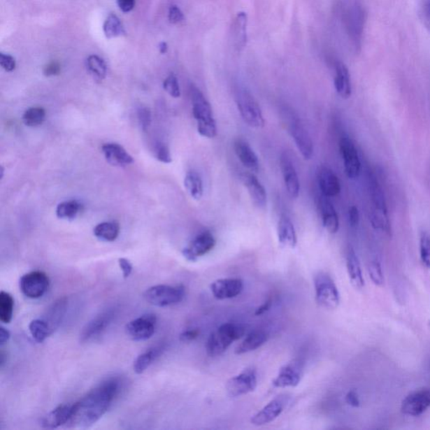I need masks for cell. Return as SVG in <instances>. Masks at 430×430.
I'll use <instances>...</instances> for the list:
<instances>
[{
  "label": "cell",
  "mask_w": 430,
  "mask_h": 430,
  "mask_svg": "<svg viewBox=\"0 0 430 430\" xmlns=\"http://www.w3.org/2000/svg\"><path fill=\"white\" fill-rule=\"evenodd\" d=\"M122 383L117 378L104 380L73 404V413L66 427L87 428L97 423L119 395Z\"/></svg>",
  "instance_id": "obj_1"
},
{
  "label": "cell",
  "mask_w": 430,
  "mask_h": 430,
  "mask_svg": "<svg viewBox=\"0 0 430 430\" xmlns=\"http://www.w3.org/2000/svg\"><path fill=\"white\" fill-rule=\"evenodd\" d=\"M370 196L371 225L377 231L391 236L392 227L389 216H388L385 194L374 175H371L370 178Z\"/></svg>",
  "instance_id": "obj_2"
},
{
  "label": "cell",
  "mask_w": 430,
  "mask_h": 430,
  "mask_svg": "<svg viewBox=\"0 0 430 430\" xmlns=\"http://www.w3.org/2000/svg\"><path fill=\"white\" fill-rule=\"evenodd\" d=\"M246 333V327L242 324L225 323L213 332L206 344L207 354L210 357L220 356L227 352L233 342L241 339Z\"/></svg>",
  "instance_id": "obj_3"
},
{
  "label": "cell",
  "mask_w": 430,
  "mask_h": 430,
  "mask_svg": "<svg viewBox=\"0 0 430 430\" xmlns=\"http://www.w3.org/2000/svg\"><path fill=\"white\" fill-rule=\"evenodd\" d=\"M192 103H193V115L197 121V129L200 136L206 138H214L217 135L216 122L213 115L210 103L204 97L202 92L197 87H191Z\"/></svg>",
  "instance_id": "obj_4"
},
{
  "label": "cell",
  "mask_w": 430,
  "mask_h": 430,
  "mask_svg": "<svg viewBox=\"0 0 430 430\" xmlns=\"http://www.w3.org/2000/svg\"><path fill=\"white\" fill-rule=\"evenodd\" d=\"M186 294L185 286L157 285L144 293L145 301L157 307H169L182 301Z\"/></svg>",
  "instance_id": "obj_5"
},
{
  "label": "cell",
  "mask_w": 430,
  "mask_h": 430,
  "mask_svg": "<svg viewBox=\"0 0 430 430\" xmlns=\"http://www.w3.org/2000/svg\"><path fill=\"white\" fill-rule=\"evenodd\" d=\"M315 299L319 306L327 310H336L340 306L341 297L331 275L319 273L314 279Z\"/></svg>",
  "instance_id": "obj_6"
},
{
  "label": "cell",
  "mask_w": 430,
  "mask_h": 430,
  "mask_svg": "<svg viewBox=\"0 0 430 430\" xmlns=\"http://www.w3.org/2000/svg\"><path fill=\"white\" fill-rule=\"evenodd\" d=\"M236 104L245 123L252 128H262L265 125L264 117L260 106L248 91L238 92Z\"/></svg>",
  "instance_id": "obj_7"
},
{
  "label": "cell",
  "mask_w": 430,
  "mask_h": 430,
  "mask_svg": "<svg viewBox=\"0 0 430 430\" xmlns=\"http://www.w3.org/2000/svg\"><path fill=\"white\" fill-rule=\"evenodd\" d=\"M344 22L350 40L354 47L360 48L366 22V12L360 3H354L346 9Z\"/></svg>",
  "instance_id": "obj_8"
},
{
  "label": "cell",
  "mask_w": 430,
  "mask_h": 430,
  "mask_svg": "<svg viewBox=\"0 0 430 430\" xmlns=\"http://www.w3.org/2000/svg\"><path fill=\"white\" fill-rule=\"evenodd\" d=\"M50 285L48 275L41 271H31L20 280V289L28 299H37L47 293Z\"/></svg>",
  "instance_id": "obj_9"
},
{
  "label": "cell",
  "mask_w": 430,
  "mask_h": 430,
  "mask_svg": "<svg viewBox=\"0 0 430 430\" xmlns=\"http://www.w3.org/2000/svg\"><path fill=\"white\" fill-rule=\"evenodd\" d=\"M257 387V374L253 367L246 368L240 374L229 380L227 383V394L232 398L250 394Z\"/></svg>",
  "instance_id": "obj_10"
},
{
  "label": "cell",
  "mask_w": 430,
  "mask_h": 430,
  "mask_svg": "<svg viewBox=\"0 0 430 430\" xmlns=\"http://www.w3.org/2000/svg\"><path fill=\"white\" fill-rule=\"evenodd\" d=\"M340 151L346 176L350 179H357L360 176L361 164L356 145L348 136L341 137Z\"/></svg>",
  "instance_id": "obj_11"
},
{
  "label": "cell",
  "mask_w": 430,
  "mask_h": 430,
  "mask_svg": "<svg viewBox=\"0 0 430 430\" xmlns=\"http://www.w3.org/2000/svg\"><path fill=\"white\" fill-rule=\"evenodd\" d=\"M157 318L154 315H144L127 324L125 331L131 340L135 341H148L156 331Z\"/></svg>",
  "instance_id": "obj_12"
},
{
  "label": "cell",
  "mask_w": 430,
  "mask_h": 430,
  "mask_svg": "<svg viewBox=\"0 0 430 430\" xmlns=\"http://www.w3.org/2000/svg\"><path fill=\"white\" fill-rule=\"evenodd\" d=\"M430 408V387L412 392L403 401L401 410L404 415L417 417Z\"/></svg>",
  "instance_id": "obj_13"
},
{
  "label": "cell",
  "mask_w": 430,
  "mask_h": 430,
  "mask_svg": "<svg viewBox=\"0 0 430 430\" xmlns=\"http://www.w3.org/2000/svg\"><path fill=\"white\" fill-rule=\"evenodd\" d=\"M216 240L210 231H204L196 236L189 246L182 250V255L187 261L194 262L199 257L206 256L215 248Z\"/></svg>",
  "instance_id": "obj_14"
},
{
  "label": "cell",
  "mask_w": 430,
  "mask_h": 430,
  "mask_svg": "<svg viewBox=\"0 0 430 430\" xmlns=\"http://www.w3.org/2000/svg\"><path fill=\"white\" fill-rule=\"evenodd\" d=\"M115 316V310H108L96 316L83 327L80 335V341L85 343L96 339L106 331Z\"/></svg>",
  "instance_id": "obj_15"
},
{
  "label": "cell",
  "mask_w": 430,
  "mask_h": 430,
  "mask_svg": "<svg viewBox=\"0 0 430 430\" xmlns=\"http://www.w3.org/2000/svg\"><path fill=\"white\" fill-rule=\"evenodd\" d=\"M289 128L291 136L303 159L310 160L314 156V145H313L310 133L301 121L298 119L291 121Z\"/></svg>",
  "instance_id": "obj_16"
},
{
  "label": "cell",
  "mask_w": 430,
  "mask_h": 430,
  "mask_svg": "<svg viewBox=\"0 0 430 430\" xmlns=\"http://www.w3.org/2000/svg\"><path fill=\"white\" fill-rule=\"evenodd\" d=\"M243 287V282L239 278H222L213 282L210 289L216 299L225 300L239 296Z\"/></svg>",
  "instance_id": "obj_17"
},
{
  "label": "cell",
  "mask_w": 430,
  "mask_h": 430,
  "mask_svg": "<svg viewBox=\"0 0 430 430\" xmlns=\"http://www.w3.org/2000/svg\"><path fill=\"white\" fill-rule=\"evenodd\" d=\"M286 399L278 396L267 403L264 408L253 415L250 422L253 425L263 426L271 423L282 415L286 407Z\"/></svg>",
  "instance_id": "obj_18"
},
{
  "label": "cell",
  "mask_w": 430,
  "mask_h": 430,
  "mask_svg": "<svg viewBox=\"0 0 430 430\" xmlns=\"http://www.w3.org/2000/svg\"><path fill=\"white\" fill-rule=\"evenodd\" d=\"M302 378V366L294 361L282 367L273 384L275 387L279 388L295 387L301 382Z\"/></svg>",
  "instance_id": "obj_19"
},
{
  "label": "cell",
  "mask_w": 430,
  "mask_h": 430,
  "mask_svg": "<svg viewBox=\"0 0 430 430\" xmlns=\"http://www.w3.org/2000/svg\"><path fill=\"white\" fill-rule=\"evenodd\" d=\"M284 183L291 198L297 199L299 195L300 182L297 171L293 162L287 155H282L280 159Z\"/></svg>",
  "instance_id": "obj_20"
},
{
  "label": "cell",
  "mask_w": 430,
  "mask_h": 430,
  "mask_svg": "<svg viewBox=\"0 0 430 430\" xmlns=\"http://www.w3.org/2000/svg\"><path fill=\"white\" fill-rule=\"evenodd\" d=\"M241 178L255 206L260 208H265L267 203V195L261 182L252 173H245L241 175Z\"/></svg>",
  "instance_id": "obj_21"
},
{
  "label": "cell",
  "mask_w": 430,
  "mask_h": 430,
  "mask_svg": "<svg viewBox=\"0 0 430 430\" xmlns=\"http://www.w3.org/2000/svg\"><path fill=\"white\" fill-rule=\"evenodd\" d=\"M234 150H235L237 157L246 169L252 172H258L260 169V162H259L257 154L255 153L248 141L237 139L234 143Z\"/></svg>",
  "instance_id": "obj_22"
},
{
  "label": "cell",
  "mask_w": 430,
  "mask_h": 430,
  "mask_svg": "<svg viewBox=\"0 0 430 430\" xmlns=\"http://www.w3.org/2000/svg\"><path fill=\"white\" fill-rule=\"evenodd\" d=\"M319 185L321 192L325 197H336L341 193V186L339 178L333 171L323 166L319 171Z\"/></svg>",
  "instance_id": "obj_23"
},
{
  "label": "cell",
  "mask_w": 430,
  "mask_h": 430,
  "mask_svg": "<svg viewBox=\"0 0 430 430\" xmlns=\"http://www.w3.org/2000/svg\"><path fill=\"white\" fill-rule=\"evenodd\" d=\"M73 404H62L45 415L41 424L48 429H56L66 425L72 416Z\"/></svg>",
  "instance_id": "obj_24"
},
{
  "label": "cell",
  "mask_w": 430,
  "mask_h": 430,
  "mask_svg": "<svg viewBox=\"0 0 430 430\" xmlns=\"http://www.w3.org/2000/svg\"><path fill=\"white\" fill-rule=\"evenodd\" d=\"M102 152L106 161L112 166H125L133 164V157L119 144H104Z\"/></svg>",
  "instance_id": "obj_25"
},
{
  "label": "cell",
  "mask_w": 430,
  "mask_h": 430,
  "mask_svg": "<svg viewBox=\"0 0 430 430\" xmlns=\"http://www.w3.org/2000/svg\"><path fill=\"white\" fill-rule=\"evenodd\" d=\"M320 210L324 227L331 234H336L339 231L340 220L335 207L327 197L324 196L320 200Z\"/></svg>",
  "instance_id": "obj_26"
},
{
  "label": "cell",
  "mask_w": 430,
  "mask_h": 430,
  "mask_svg": "<svg viewBox=\"0 0 430 430\" xmlns=\"http://www.w3.org/2000/svg\"><path fill=\"white\" fill-rule=\"evenodd\" d=\"M278 237L283 248L293 249L297 245L298 239L294 225L287 216H282L278 225Z\"/></svg>",
  "instance_id": "obj_27"
},
{
  "label": "cell",
  "mask_w": 430,
  "mask_h": 430,
  "mask_svg": "<svg viewBox=\"0 0 430 430\" xmlns=\"http://www.w3.org/2000/svg\"><path fill=\"white\" fill-rule=\"evenodd\" d=\"M335 87L337 94L343 99H349L352 95V83L347 66L343 62H337L336 64Z\"/></svg>",
  "instance_id": "obj_28"
},
{
  "label": "cell",
  "mask_w": 430,
  "mask_h": 430,
  "mask_svg": "<svg viewBox=\"0 0 430 430\" xmlns=\"http://www.w3.org/2000/svg\"><path fill=\"white\" fill-rule=\"evenodd\" d=\"M346 267H347L349 278L353 287L357 289H361L365 285L364 278H363L360 261L352 248H350L346 255Z\"/></svg>",
  "instance_id": "obj_29"
},
{
  "label": "cell",
  "mask_w": 430,
  "mask_h": 430,
  "mask_svg": "<svg viewBox=\"0 0 430 430\" xmlns=\"http://www.w3.org/2000/svg\"><path fill=\"white\" fill-rule=\"evenodd\" d=\"M268 340V335L263 331H254L250 332L245 340L237 346L235 353L236 354H243L254 352V350L261 347Z\"/></svg>",
  "instance_id": "obj_30"
},
{
  "label": "cell",
  "mask_w": 430,
  "mask_h": 430,
  "mask_svg": "<svg viewBox=\"0 0 430 430\" xmlns=\"http://www.w3.org/2000/svg\"><path fill=\"white\" fill-rule=\"evenodd\" d=\"M66 306H68V301H66L65 298H62L57 300L48 308L43 320L47 321L52 332L55 331L60 327L62 320H64Z\"/></svg>",
  "instance_id": "obj_31"
},
{
  "label": "cell",
  "mask_w": 430,
  "mask_h": 430,
  "mask_svg": "<svg viewBox=\"0 0 430 430\" xmlns=\"http://www.w3.org/2000/svg\"><path fill=\"white\" fill-rule=\"evenodd\" d=\"M162 347L150 349L147 352L142 353L134 361L133 369L136 374H142L149 368L156 359L161 356Z\"/></svg>",
  "instance_id": "obj_32"
},
{
  "label": "cell",
  "mask_w": 430,
  "mask_h": 430,
  "mask_svg": "<svg viewBox=\"0 0 430 430\" xmlns=\"http://www.w3.org/2000/svg\"><path fill=\"white\" fill-rule=\"evenodd\" d=\"M120 231V224L115 221H111V222H103L96 225L94 229V235L100 241L112 242L118 238Z\"/></svg>",
  "instance_id": "obj_33"
},
{
  "label": "cell",
  "mask_w": 430,
  "mask_h": 430,
  "mask_svg": "<svg viewBox=\"0 0 430 430\" xmlns=\"http://www.w3.org/2000/svg\"><path fill=\"white\" fill-rule=\"evenodd\" d=\"M246 27H248V15L244 12L238 13L235 23H234V41L237 48H243L248 40L246 35Z\"/></svg>",
  "instance_id": "obj_34"
},
{
  "label": "cell",
  "mask_w": 430,
  "mask_h": 430,
  "mask_svg": "<svg viewBox=\"0 0 430 430\" xmlns=\"http://www.w3.org/2000/svg\"><path fill=\"white\" fill-rule=\"evenodd\" d=\"M185 186L187 193L194 199L199 200L203 197V181L198 173L194 172V171H190L187 173L185 179Z\"/></svg>",
  "instance_id": "obj_35"
},
{
  "label": "cell",
  "mask_w": 430,
  "mask_h": 430,
  "mask_svg": "<svg viewBox=\"0 0 430 430\" xmlns=\"http://www.w3.org/2000/svg\"><path fill=\"white\" fill-rule=\"evenodd\" d=\"M29 331H30L33 339L37 343H43L53 334L47 321L43 319L32 320L30 325H29Z\"/></svg>",
  "instance_id": "obj_36"
},
{
  "label": "cell",
  "mask_w": 430,
  "mask_h": 430,
  "mask_svg": "<svg viewBox=\"0 0 430 430\" xmlns=\"http://www.w3.org/2000/svg\"><path fill=\"white\" fill-rule=\"evenodd\" d=\"M15 300L7 292L0 293V321L9 324L13 318Z\"/></svg>",
  "instance_id": "obj_37"
},
{
  "label": "cell",
  "mask_w": 430,
  "mask_h": 430,
  "mask_svg": "<svg viewBox=\"0 0 430 430\" xmlns=\"http://www.w3.org/2000/svg\"><path fill=\"white\" fill-rule=\"evenodd\" d=\"M80 210L81 204L77 200H69L58 204L56 214L59 219L73 220L76 218Z\"/></svg>",
  "instance_id": "obj_38"
},
{
  "label": "cell",
  "mask_w": 430,
  "mask_h": 430,
  "mask_svg": "<svg viewBox=\"0 0 430 430\" xmlns=\"http://www.w3.org/2000/svg\"><path fill=\"white\" fill-rule=\"evenodd\" d=\"M103 32L108 39L115 38V37L124 34L123 24L120 22L118 16L114 14L108 16L106 22L103 24Z\"/></svg>",
  "instance_id": "obj_39"
},
{
  "label": "cell",
  "mask_w": 430,
  "mask_h": 430,
  "mask_svg": "<svg viewBox=\"0 0 430 430\" xmlns=\"http://www.w3.org/2000/svg\"><path fill=\"white\" fill-rule=\"evenodd\" d=\"M23 122L29 127H39L45 120V110L41 107H33L28 108L24 113Z\"/></svg>",
  "instance_id": "obj_40"
},
{
  "label": "cell",
  "mask_w": 430,
  "mask_h": 430,
  "mask_svg": "<svg viewBox=\"0 0 430 430\" xmlns=\"http://www.w3.org/2000/svg\"><path fill=\"white\" fill-rule=\"evenodd\" d=\"M87 66L95 78L102 80L107 75V66L101 57L91 55L87 59Z\"/></svg>",
  "instance_id": "obj_41"
},
{
  "label": "cell",
  "mask_w": 430,
  "mask_h": 430,
  "mask_svg": "<svg viewBox=\"0 0 430 430\" xmlns=\"http://www.w3.org/2000/svg\"><path fill=\"white\" fill-rule=\"evenodd\" d=\"M420 250L422 262L427 268H430V235L428 232L421 234Z\"/></svg>",
  "instance_id": "obj_42"
},
{
  "label": "cell",
  "mask_w": 430,
  "mask_h": 430,
  "mask_svg": "<svg viewBox=\"0 0 430 430\" xmlns=\"http://www.w3.org/2000/svg\"><path fill=\"white\" fill-rule=\"evenodd\" d=\"M164 87L166 93L172 96L173 98L180 97V87H179L178 78L175 76L174 74H170L169 76L165 79Z\"/></svg>",
  "instance_id": "obj_43"
},
{
  "label": "cell",
  "mask_w": 430,
  "mask_h": 430,
  "mask_svg": "<svg viewBox=\"0 0 430 430\" xmlns=\"http://www.w3.org/2000/svg\"><path fill=\"white\" fill-rule=\"evenodd\" d=\"M154 156L157 159L164 164H169L172 162V156H171L170 150L168 145L158 142L154 148Z\"/></svg>",
  "instance_id": "obj_44"
},
{
  "label": "cell",
  "mask_w": 430,
  "mask_h": 430,
  "mask_svg": "<svg viewBox=\"0 0 430 430\" xmlns=\"http://www.w3.org/2000/svg\"><path fill=\"white\" fill-rule=\"evenodd\" d=\"M369 274L371 281L375 285L382 286L384 282L383 273L381 264L378 261L371 262L369 266Z\"/></svg>",
  "instance_id": "obj_45"
},
{
  "label": "cell",
  "mask_w": 430,
  "mask_h": 430,
  "mask_svg": "<svg viewBox=\"0 0 430 430\" xmlns=\"http://www.w3.org/2000/svg\"><path fill=\"white\" fill-rule=\"evenodd\" d=\"M138 120L142 131H147L152 124V112L148 107H141L137 112Z\"/></svg>",
  "instance_id": "obj_46"
},
{
  "label": "cell",
  "mask_w": 430,
  "mask_h": 430,
  "mask_svg": "<svg viewBox=\"0 0 430 430\" xmlns=\"http://www.w3.org/2000/svg\"><path fill=\"white\" fill-rule=\"evenodd\" d=\"M0 65L6 72H13L15 69L16 62L13 57L8 54L0 53Z\"/></svg>",
  "instance_id": "obj_47"
},
{
  "label": "cell",
  "mask_w": 430,
  "mask_h": 430,
  "mask_svg": "<svg viewBox=\"0 0 430 430\" xmlns=\"http://www.w3.org/2000/svg\"><path fill=\"white\" fill-rule=\"evenodd\" d=\"M169 20L171 23L176 24L185 20V15L178 6H173L169 9Z\"/></svg>",
  "instance_id": "obj_48"
},
{
  "label": "cell",
  "mask_w": 430,
  "mask_h": 430,
  "mask_svg": "<svg viewBox=\"0 0 430 430\" xmlns=\"http://www.w3.org/2000/svg\"><path fill=\"white\" fill-rule=\"evenodd\" d=\"M421 16L425 27L430 32V0H425L421 8Z\"/></svg>",
  "instance_id": "obj_49"
},
{
  "label": "cell",
  "mask_w": 430,
  "mask_h": 430,
  "mask_svg": "<svg viewBox=\"0 0 430 430\" xmlns=\"http://www.w3.org/2000/svg\"><path fill=\"white\" fill-rule=\"evenodd\" d=\"M60 72L61 66L57 62H50V64L45 66L43 71L44 74L48 77L56 76V75L59 74Z\"/></svg>",
  "instance_id": "obj_50"
},
{
  "label": "cell",
  "mask_w": 430,
  "mask_h": 430,
  "mask_svg": "<svg viewBox=\"0 0 430 430\" xmlns=\"http://www.w3.org/2000/svg\"><path fill=\"white\" fill-rule=\"evenodd\" d=\"M119 266L121 271H122L124 278H128L129 275H131L133 270V266L131 264V262L129 261L127 258H120Z\"/></svg>",
  "instance_id": "obj_51"
},
{
  "label": "cell",
  "mask_w": 430,
  "mask_h": 430,
  "mask_svg": "<svg viewBox=\"0 0 430 430\" xmlns=\"http://www.w3.org/2000/svg\"><path fill=\"white\" fill-rule=\"evenodd\" d=\"M349 222L352 227H357L360 222V213L357 206L349 208Z\"/></svg>",
  "instance_id": "obj_52"
},
{
  "label": "cell",
  "mask_w": 430,
  "mask_h": 430,
  "mask_svg": "<svg viewBox=\"0 0 430 430\" xmlns=\"http://www.w3.org/2000/svg\"><path fill=\"white\" fill-rule=\"evenodd\" d=\"M199 336L198 329H189V331H183L180 335V341L182 342H191L196 339Z\"/></svg>",
  "instance_id": "obj_53"
},
{
  "label": "cell",
  "mask_w": 430,
  "mask_h": 430,
  "mask_svg": "<svg viewBox=\"0 0 430 430\" xmlns=\"http://www.w3.org/2000/svg\"><path fill=\"white\" fill-rule=\"evenodd\" d=\"M117 3H118L120 10H122L124 13H128L135 7L136 0H117Z\"/></svg>",
  "instance_id": "obj_54"
},
{
  "label": "cell",
  "mask_w": 430,
  "mask_h": 430,
  "mask_svg": "<svg viewBox=\"0 0 430 430\" xmlns=\"http://www.w3.org/2000/svg\"><path fill=\"white\" fill-rule=\"evenodd\" d=\"M346 403H347L350 406L357 408L360 405V400H359L358 396L356 392L350 391L348 392L347 395H346Z\"/></svg>",
  "instance_id": "obj_55"
},
{
  "label": "cell",
  "mask_w": 430,
  "mask_h": 430,
  "mask_svg": "<svg viewBox=\"0 0 430 430\" xmlns=\"http://www.w3.org/2000/svg\"><path fill=\"white\" fill-rule=\"evenodd\" d=\"M10 339V332L3 327H0V345H6Z\"/></svg>",
  "instance_id": "obj_56"
},
{
  "label": "cell",
  "mask_w": 430,
  "mask_h": 430,
  "mask_svg": "<svg viewBox=\"0 0 430 430\" xmlns=\"http://www.w3.org/2000/svg\"><path fill=\"white\" fill-rule=\"evenodd\" d=\"M271 303H273V301H271V299L267 300V301L263 303L261 306L257 308L256 312H255V315L259 316L264 314V313H266V311H268L271 306Z\"/></svg>",
  "instance_id": "obj_57"
},
{
  "label": "cell",
  "mask_w": 430,
  "mask_h": 430,
  "mask_svg": "<svg viewBox=\"0 0 430 430\" xmlns=\"http://www.w3.org/2000/svg\"><path fill=\"white\" fill-rule=\"evenodd\" d=\"M168 44L166 43H161L159 45V51L162 54H165L168 52Z\"/></svg>",
  "instance_id": "obj_58"
},
{
  "label": "cell",
  "mask_w": 430,
  "mask_h": 430,
  "mask_svg": "<svg viewBox=\"0 0 430 430\" xmlns=\"http://www.w3.org/2000/svg\"><path fill=\"white\" fill-rule=\"evenodd\" d=\"M3 173H5V169H3V166H1V168H0V178H1V179L3 177Z\"/></svg>",
  "instance_id": "obj_59"
}]
</instances>
